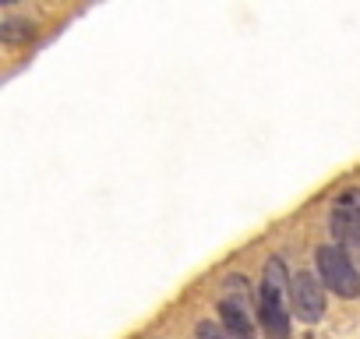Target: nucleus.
I'll return each instance as SVG.
<instances>
[{"instance_id": "nucleus-1", "label": "nucleus", "mask_w": 360, "mask_h": 339, "mask_svg": "<svg viewBox=\"0 0 360 339\" xmlns=\"http://www.w3.org/2000/svg\"><path fill=\"white\" fill-rule=\"evenodd\" d=\"M293 283L286 276L283 255H272L265 262L262 286H258V321H262L269 339H290V314H293V307L286 304V290Z\"/></svg>"}, {"instance_id": "nucleus-3", "label": "nucleus", "mask_w": 360, "mask_h": 339, "mask_svg": "<svg viewBox=\"0 0 360 339\" xmlns=\"http://www.w3.org/2000/svg\"><path fill=\"white\" fill-rule=\"evenodd\" d=\"M328 226H332V237L339 241V248H360V191L356 188L335 195Z\"/></svg>"}, {"instance_id": "nucleus-6", "label": "nucleus", "mask_w": 360, "mask_h": 339, "mask_svg": "<svg viewBox=\"0 0 360 339\" xmlns=\"http://www.w3.org/2000/svg\"><path fill=\"white\" fill-rule=\"evenodd\" d=\"M0 39H4V43H29V39H36V25L8 18L4 25H0Z\"/></svg>"}, {"instance_id": "nucleus-5", "label": "nucleus", "mask_w": 360, "mask_h": 339, "mask_svg": "<svg viewBox=\"0 0 360 339\" xmlns=\"http://www.w3.org/2000/svg\"><path fill=\"white\" fill-rule=\"evenodd\" d=\"M219 318H223V328L233 335V339H255V318H251V307L248 304H237V300H219Z\"/></svg>"}, {"instance_id": "nucleus-2", "label": "nucleus", "mask_w": 360, "mask_h": 339, "mask_svg": "<svg viewBox=\"0 0 360 339\" xmlns=\"http://www.w3.org/2000/svg\"><path fill=\"white\" fill-rule=\"evenodd\" d=\"M318 276H321V283L332 290V293H339V297H360V272H356V265L349 262V255L339 248V244H325V248H318Z\"/></svg>"}, {"instance_id": "nucleus-4", "label": "nucleus", "mask_w": 360, "mask_h": 339, "mask_svg": "<svg viewBox=\"0 0 360 339\" xmlns=\"http://www.w3.org/2000/svg\"><path fill=\"white\" fill-rule=\"evenodd\" d=\"M290 307H293V314H297L300 321H307V325L321 321V314H325V290H321V283H318L311 272L293 276V286H290Z\"/></svg>"}, {"instance_id": "nucleus-7", "label": "nucleus", "mask_w": 360, "mask_h": 339, "mask_svg": "<svg viewBox=\"0 0 360 339\" xmlns=\"http://www.w3.org/2000/svg\"><path fill=\"white\" fill-rule=\"evenodd\" d=\"M195 339H233V335H230L223 325H216V321H198Z\"/></svg>"}]
</instances>
